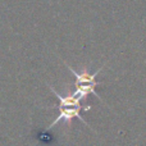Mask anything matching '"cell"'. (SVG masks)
Returning <instances> with one entry per match:
<instances>
[{
    "mask_svg": "<svg viewBox=\"0 0 146 146\" xmlns=\"http://www.w3.org/2000/svg\"><path fill=\"white\" fill-rule=\"evenodd\" d=\"M59 110H60L59 115L56 117V119L50 124V126L46 127V131H49L50 128H53V127L55 126V124H58L60 121H64V122H67V123H69L73 118H78L80 121L83 122V124L88 126L87 122H86L85 119L82 118V115H81V106H73V108H59Z\"/></svg>",
    "mask_w": 146,
    "mask_h": 146,
    "instance_id": "1",
    "label": "cell"
},
{
    "mask_svg": "<svg viewBox=\"0 0 146 146\" xmlns=\"http://www.w3.org/2000/svg\"><path fill=\"white\" fill-rule=\"evenodd\" d=\"M50 88L53 90V92L55 94V96L59 99V101H60V105H59L58 108H73V106H81V104H80L81 99L77 98L74 94L68 95V96H62L59 92H56L55 88H54L53 86H50Z\"/></svg>",
    "mask_w": 146,
    "mask_h": 146,
    "instance_id": "3",
    "label": "cell"
},
{
    "mask_svg": "<svg viewBox=\"0 0 146 146\" xmlns=\"http://www.w3.org/2000/svg\"><path fill=\"white\" fill-rule=\"evenodd\" d=\"M66 67L73 73V74H74L76 80H77L76 85H95V86H98L99 83H100V82H96L95 78H96V76L99 74V72H101L103 67H101V68H99L95 73H88L87 68H83V71H82V72L78 73V72H76L73 68H71V67L68 66V63H66Z\"/></svg>",
    "mask_w": 146,
    "mask_h": 146,
    "instance_id": "2",
    "label": "cell"
}]
</instances>
